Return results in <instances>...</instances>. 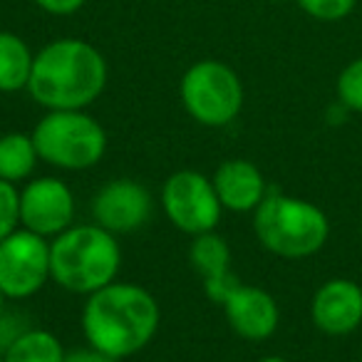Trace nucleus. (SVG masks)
<instances>
[{
	"instance_id": "1",
	"label": "nucleus",
	"mask_w": 362,
	"mask_h": 362,
	"mask_svg": "<svg viewBox=\"0 0 362 362\" xmlns=\"http://www.w3.org/2000/svg\"><path fill=\"white\" fill-rule=\"evenodd\" d=\"M161 310L151 291L136 283L115 281L87 296L82 332L90 347L117 360L141 352L159 330Z\"/></svg>"
},
{
	"instance_id": "2",
	"label": "nucleus",
	"mask_w": 362,
	"mask_h": 362,
	"mask_svg": "<svg viewBox=\"0 0 362 362\" xmlns=\"http://www.w3.org/2000/svg\"><path fill=\"white\" fill-rule=\"evenodd\" d=\"M107 60L80 37H60L35 55L28 92L40 107L87 110L107 87Z\"/></svg>"
},
{
	"instance_id": "3",
	"label": "nucleus",
	"mask_w": 362,
	"mask_h": 362,
	"mask_svg": "<svg viewBox=\"0 0 362 362\" xmlns=\"http://www.w3.org/2000/svg\"><path fill=\"white\" fill-rule=\"evenodd\" d=\"M122 248L117 236L97 223L70 226L50 241V278L67 293L92 296L117 281Z\"/></svg>"
},
{
	"instance_id": "4",
	"label": "nucleus",
	"mask_w": 362,
	"mask_h": 362,
	"mask_svg": "<svg viewBox=\"0 0 362 362\" xmlns=\"http://www.w3.org/2000/svg\"><path fill=\"white\" fill-rule=\"evenodd\" d=\"M253 233L268 253L288 261L310 258L330 238V218L308 199L268 192L253 211Z\"/></svg>"
},
{
	"instance_id": "5",
	"label": "nucleus",
	"mask_w": 362,
	"mask_h": 362,
	"mask_svg": "<svg viewBox=\"0 0 362 362\" xmlns=\"http://www.w3.org/2000/svg\"><path fill=\"white\" fill-rule=\"evenodd\" d=\"M40 161L62 171H87L107 151V132L85 110L45 112L30 132Z\"/></svg>"
},
{
	"instance_id": "6",
	"label": "nucleus",
	"mask_w": 362,
	"mask_h": 362,
	"mask_svg": "<svg viewBox=\"0 0 362 362\" xmlns=\"http://www.w3.org/2000/svg\"><path fill=\"white\" fill-rule=\"evenodd\" d=\"M181 105L204 127H226L243 110V85L233 67L218 60H199L184 72Z\"/></svg>"
},
{
	"instance_id": "7",
	"label": "nucleus",
	"mask_w": 362,
	"mask_h": 362,
	"mask_svg": "<svg viewBox=\"0 0 362 362\" xmlns=\"http://www.w3.org/2000/svg\"><path fill=\"white\" fill-rule=\"evenodd\" d=\"M159 202L171 226L189 236L216 231L223 214L214 181L194 169H179L166 176Z\"/></svg>"
},
{
	"instance_id": "8",
	"label": "nucleus",
	"mask_w": 362,
	"mask_h": 362,
	"mask_svg": "<svg viewBox=\"0 0 362 362\" xmlns=\"http://www.w3.org/2000/svg\"><path fill=\"white\" fill-rule=\"evenodd\" d=\"M50 278V241L16 228L0 241V293L8 300H28L45 288Z\"/></svg>"
},
{
	"instance_id": "9",
	"label": "nucleus",
	"mask_w": 362,
	"mask_h": 362,
	"mask_svg": "<svg viewBox=\"0 0 362 362\" xmlns=\"http://www.w3.org/2000/svg\"><path fill=\"white\" fill-rule=\"evenodd\" d=\"M75 194L57 176H35L21 189V226L55 238L75 226Z\"/></svg>"
},
{
	"instance_id": "10",
	"label": "nucleus",
	"mask_w": 362,
	"mask_h": 362,
	"mask_svg": "<svg viewBox=\"0 0 362 362\" xmlns=\"http://www.w3.org/2000/svg\"><path fill=\"white\" fill-rule=\"evenodd\" d=\"M151 211H154V199L149 189L134 179H112L92 197L95 223L115 236L144 228Z\"/></svg>"
},
{
	"instance_id": "11",
	"label": "nucleus",
	"mask_w": 362,
	"mask_h": 362,
	"mask_svg": "<svg viewBox=\"0 0 362 362\" xmlns=\"http://www.w3.org/2000/svg\"><path fill=\"white\" fill-rule=\"evenodd\" d=\"M310 320L320 332L342 337L362 325V286L350 278H330L310 300Z\"/></svg>"
},
{
	"instance_id": "12",
	"label": "nucleus",
	"mask_w": 362,
	"mask_h": 362,
	"mask_svg": "<svg viewBox=\"0 0 362 362\" xmlns=\"http://www.w3.org/2000/svg\"><path fill=\"white\" fill-rule=\"evenodd\" d=\"M226 322L238 337L251 342L268 340L278 330L281 322V308L278 300L268 291L258 286L238 283L228 298L221 303Z\"/></svg>"
},
{
	"instance_id": "13",
	"label": "nucleus",
	"mask_w": 362,
	"mask_h": 362,
	"mask_svg": "<svg viewBox=\"0 0 362 362\" xmlns=\"http://www.w3.org/2000/svg\"><path fill=\"white\" fill-rule=\"evenodd\" d=\"M192 246H189V263L194 271L202 276L204 293L211 303L221 305L228 298V293L238 286V278L231 271V246L228 241L216 231L199 233L192 236Z\"/></svg>"
},
{
	"instance_id": "14",
	"label": "nucleus",
	"mask_w": 362,
	"mask_h": 362,
	"mask_svg": "<svg viewBox=\"0 0 362 362\" xmlns=\"http://www.w3.org/2000/svg\"><path fill=\"white\" fill-rule=\"evenodd\" d=\"M216 197L223 211L253 214L268 197V184L263 171L248 159H226L216 166L211 176Z\"/></svg>"
},
{
	"instance_id": "15",
	"label": "nucleus",
	"mask_w": 362,
	"mask_h": 362,
	"mask_svg": "<svg viewBox=\"0 0 362 362\" xmlns=\"http://www.w3.org/2000/svg\"><path fill=\"white\" fill-rule=\"evenodd\" d=\"M33 62L35 55L21 35L0 30V92L3 95L28 90Z\"/></svg>"
},
{
	"instance_id": "16",
	"label": "nucleus",
	"mask_w": 362,
	"mask_h": 362,
	"mask_svg": "<svg viewBox=\"0 0 362 362\" xmlns=\"http://www.w3.org/2000/svg\"><path fill=\"white\" fill-rule=\"evenodd\" d=\"M40 161L35 149V141L30 134L23 132H8L0 136V179L21 184L35 174V166Z\"/></svg>"
},
{
	"instance_id": "17",
	"label": "nucleus",
	"mask_w": 362,
	"mask_h": 362,
	"mask_svg": "<svg viewBox=\"0 0 362 362\" xmlns=\"http://www.w3.org/2000/svg\"><path fill=\"white\" fill-rule=\"evenodd\" d=\"M65 347L55 332L28 327L3 350V362H65Z\"/></svg>"
},
{
	"instance_id": "18",
	"label": "nucleus",
	"mask_w": 362,
	"mask_h": 362,
	"mask_svg": "<svg viewBox=\"0 0 362 362\" xmlns=\"http://www.w3.org/2000/svg\"><path fill=\"white\" fill-rule=\"evenodd\" d=\"M335 95L347 112L362 115V57H355L340 70L335 82Z\"/></svg>"
},
{
	"instance_id": "19",
	"label": "nucleus",
	"mask_w": 362,
	"mask_h": 362,
	"mask_svg": "<svg viewBox=\"0 0 362 362\" xmlns=\"http://www.w3.org/2000/svg\"><path fill=\"white\" fill-rule=\"evenodd\" d=\"M298 8L317 23H340L352 16L357 0H296Z\"/></svg>"
},
{
	"instance_id": "20",
	"label": "nucleus",
	"mask_w": 362,
	"mask_h": 362,
	"mask_svg": "<svg viewBox=\"0 0 362 362\" xmlns=\"http://www.w3.org/2000/svg\"><path fill=\"white\" fill-rule=\"evenodd\" d=\"M21 228V192L16 184L0 179V241Z\"/></svg>"
},
{
	"instance_id": "21",
	"label": "nucleus",
	"mask_w": 362,
	"mask_h": 362,
	"mask_svg": "<svg viewBox=\"0 0 362 362\" xmlns=\"http://www.w3.org/2000/svg\"><path fill=\"white\" fill-rule=\"evenodd\" d=\"M33 3L50 16H72L85 6V0H33Z\"/></svg>"
},
{
	"instance_id": "22",
	"label": "nucleus",
	"mask_w": 362,
	"mask_h": 362,
	"mask_svg": "<svg viewBox=\"0 0 362 362\" xmlns=\"http://www.w3.org/2000/svg\"><path fill=\"white\" fill-rule=\"evenodd\" d=\"M65 362H122V360H117V357L107 355L102 350H95V347H80V350L67 352Z\"/></svg>"
},
{
	"instance_id": "23",
	"label": "nucleus",
	"mask_w": 362,
	"mask_h": 362,
	"mask_svg": "<svg viewBox=\"0 0 362 362\" xmlns=\"http://www.w3.org/2000/svg\"><path fill=\"white\" fill-rule=\"evenodd\" d=\"M258 362H291V360H286V357H281V355H266V357H261Z\"/></svg>"
},
{
	"instance_id": "24",
	"label": "nucleus",
	"mask_w": 362,
	"mask_h": 362,
	"mask_svg": "<svg viewBox=\"0 0 362 362\" xmlns=\"http://www.w3.org/2000/svg\"><path fill=\"white\" fill-rule=\"evenodd\" d=\"M6 300H8V298L6 296H3V293H0V320H3V315H6Z\"/></svg>"
},
{
	"instance_id": "25",
	"label": "nucleus",
	"mask_w": 362,
	"mask_h": 362,
	"mask_svg": "<svg viewBox=\"0 0 362 362\" xmlns=\"http://www.w3.org/2000/svg\"><path fill=\"white\" fill-rule=\"evenodd\" d=\"M0 362H3V352H0Z\"/></svg>"
}]
</instances>
